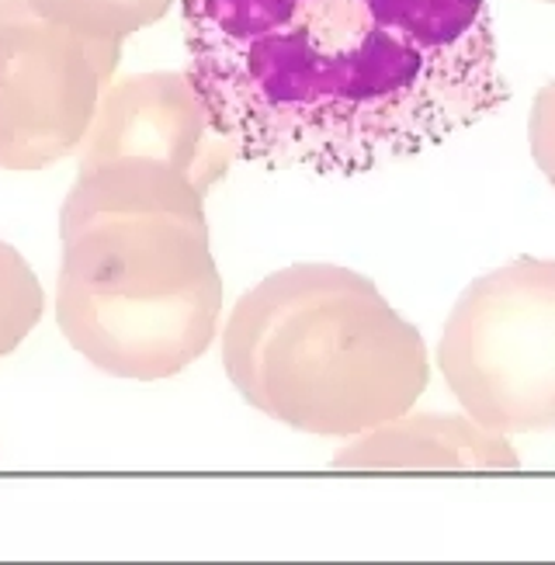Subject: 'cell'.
<instances>
[{
	"label": "cell",
	"mask_w": 555,
	"mask_h": 565,
	"mask_svg": "<svg viewBox=\"0 0 555 565\" xmlns=\"http://www.w3.org/2000/svg\"><path fill=\"white\" fill-rule=\"evenodd\" d=\"M188 73L233 153L354 178L511 97L487 0H181Z\"/></svg>",
	"instance_id": "cell-1"
},
{
	"label": "cell",
	"mask_w": 555,
	"mask_h": 565,
	"mask_svg": "<svg viewBox=\"0 0 555 565\" xmlns=\"http://www.w3.org/2000/svg\"><path fill=\"white\" fill-rule=\"evenodd\" d=\"M60 247L56 323L98 372L160 382L212 348L223 275L195 181L153 160L77 170Z\"/></svg>",
	"instance_id": "cell-2"
},
{
	"label": "cell",
	"mask_w": 555,
	"mask_h": 565,
	"mask_svg": "<svg viewBox=\"0 0 555 565\" xmlns=\"http://www.w3.org/2000/svg\"><path fill=\"white\" fill-rule=\"evenodd\" d=\"M223 367L244 403L317 437H357L396 420L430 382L420 330L378 285L317 260L239 295L223 327Z\"/></svg>",
	"instance_id": "cell-3"
},
{
	"label": "cell",
	"mask_w": 555,
	"mask_h": 565,
	"mask_svg": "<svg viewBox=\"0 0 555 565\" xmlns=\"http://www.w3.org/2000/svg\"><path fill=\"white\" fill-rule=\"evenodd\" d=\"M438 367L482 427L555 430V260L517 257L479 275L448 312Z\"/></svg>",
	"instance_id": "cell-4"
},
{
	"label": "cell",
	"mask_w": 555,
	"mask_h": 565,
	"mask_svg": "<svg viewBox=\"0 0 555 565\" xmlns=\"http://www.w3.org/2000/svg\"><path fill=\"white\" fill-rule=\"evenodd\" d=\"M118 60L122 42L0 0V170L32 174L77 153Z\"/></svg>",
	"instance_id": "cell-5"
},
{
	"label": "cell",
	"mask_w": 555,
	"mask_h": 565,
	"mask_svg": "<svg viewBox=\"0 0 555 565\" xmlns=\"http://www.w3.org/2000/svg\"><path fill=\"white\" fill-rule=\"evenodd\" d=\"M111 160L163 163L209 194L226 178L236 153L215 129L195 77L188 70H157L105 87L77 170Z\"/></svg>",
	"instance_id": "cell-6"
},
{
	"label": "cell",
	"mask_w": 555,
	"mask_h": 565,
	"mask_svg": "<svg viewBox=\"0 0 555 565\" xmlns=\"http://www.w3.org/2000/svg\"><path fill=\"white\" fill-rule=\"evenodd\" d=\"M344 472H517L521 455L506 434L466 413H403L351 437L333 455Z\"/></svg>",
	"instance_id": "cell-7"
},
{
	"label": "cell",
	"mask_w": 555,
	"mask_h": 565,
	"mask_svg": "<svg viewBox=\"0 0 555 565\" xmlns=\"http://www.w3.org/2000/svg\"><path fill=\"white\" fill-rule=\"evenodd\" d=\"M29 4L87 39L126 42L157 24L178 0H29Z\"/></svg>",
	"instance_id": "cell-8"
},
{
	"label": "cell",
	"mask_w": 555,
	"mask_h": 565,
	"mask_svg": "<svg viewBox=\"0 0 555 565\" xmlns=\"http://www.w3.org/2000/svg\"><path fill=\"white\" fill-rule=\"evenodd\" d=\"M45 312V291L11 243L0 239V358H8L29 340Z\"/></svg>",
	"instance_id": "cell-9"
},
{
	"label": "cell",
	"mask_w": 555,
	"mask_h": 565,
	"mask_svg": "<svg viewBox=\"0 0 555 565\" xmlns=\"http://www.w3.org/2000/svg\"><path fill=\"white\" fill-rule=\"evenodd\" d=\"M527 146L545 181L555 188V77L535 94L527 118Z\"/></svg>",
	"instance_id": "cell-10"
},
{
	"label": "cell",
	"mask_w": 555,
	"mask_h": 565,
	"mask_svg": "<svg viewBox=\"0 0 555 565\" xmlns=\"http://www.w3.org/2000/svg\"><path fill=\"white\" fill-rule=\"evenodd\" d=\"M545 4H555V0H545Z\"/></svg>",
	"instance_id": "cell-11"
}]
</instances>
